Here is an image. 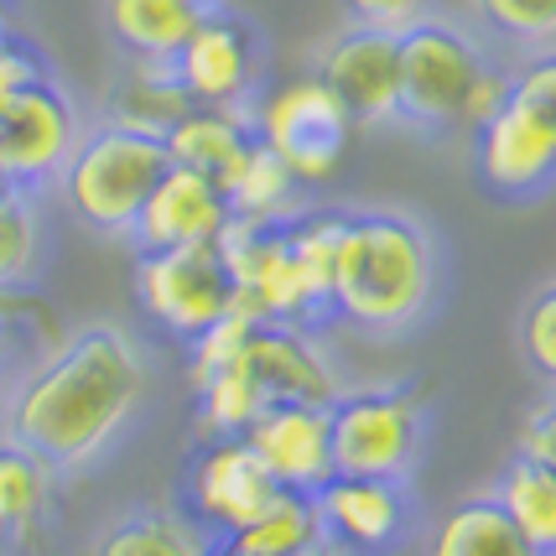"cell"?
Segmentation results:
<instances>
[{"instance_id":"e0dca14e","label":"cell","mask_w":556,"mask_h":556,"mask_svg":"<svg viewBox=\"0 0 556 556\" xmlns=\"http://www.w3.org/2000/svg\"><path fill=\"white\" fill-rule=\"evenodd\" d=\"M188 110H193V99L177 84L172 63H146V58H130L125 73L99 99V121L104 125H121V130H136V136H156V141H167V130Z\"/></svg>"},{"instance_id":"603a6c76","label":"cell","mask_w":556,"mask_h":556,"mask_svg":"<svg viewBox=\"0 0 556 556\" xmlns=\"http://www.w3.org/2000/svg\"><path fill=\"white\" fill-rule=\"evenodd\" d=\"M427 556H535V552L526 546V535L515 531V520L500 509L494 494H473V500H458L437 520Z\"/></svg>"},{"instance_id":"277c9868","label":"cell","mask_w":556,"mask_h":556,"mask_svg":"<svg viewBox=\"0 0 556 556\" xmlns=\"http://www.w3.org/2000/svg\"><path fill=\"white\" fill-rule=\"evenodd\" d=\"M333 427V468L364 479H401L421 458L427 437V386L395 380V386H349L328 406Z\"/></svg>"},{"instance_id":"f35d334b","label":"cell","mask_w":556,"mask_h":556,"mask_svg":"<svg viewBox=\"0 0 556 556\" xmlns=\"http://www.w3.org/2000/svg\"><path fill=\"white\" fill-rule=\"evenodd\" d=\"M5 188H11V182H5V177H0V193H5Z\"/></svg>"},{"instance_id":"8fae6325","label":"cell","mask_w":556,"mask_h":556,"mask_svg":"<svg viewBox=\"0 0 556 556\" xmlns=\"http://www.w3.org/2000/svg\"><path fill=\"white\" fill-rule=\"evenodd\" d=\"M317 78L343 99L354 125L401 121V37L349 22L317 52Z\"/></svg>"},{"instance_id":"3957f363","label":"cell","mask_w":556,"mask_h":556,"mask_svg":"<svg viewBox=\"0 0 556 556\" xmlns=\"http://www.w3.org/2000/svg\"><path fill=\"white\" fill-rule=\"evenodd\" d=\"M167 167V141L94 121L84 125L58 188L78 224H89L94 235H110V240H130V224L141 214L146 193L156 188V177Z\"/></svg>"},{"instance_id":"74e56055","label":"cell","mask_w":556,"mask_h":556,"mask_svg":"<svg viewBox=\"0 0 556 556\" xmlns=\"http://www.w3.org/2000/svg\"><path fill=\"white\" fill-rule=\"evenodd\" d=\"M5 386H11V375H5V369H0V395H5Z\"/></svg>"},{"instance_id":"83f0119b","label":"cell","mask_w":556,"mask_h":556,"mask_svg":"<svg viewBox=\"0 0 556 556\" xmlns=\"http://www.w3.org/2000/svg\"><path fill=\"white\" fill-rule=\"evenodd\" d=\"M42 270V208L37 193H0V287H31Z\"/></svg>"},{"instance_id":"5bb4252c","label":"cell","mask_w":556,"mask_h":556,"mask_svg":"<svg viewBox=\"0 0 556 556\" xmlns=\"http://www.w3.org/2000/svg\"><path fill=\"white\" fill-rule=\"evenodd\" d=\"M240 364L255 375V386L266 390V401L333 406L349 390L333 354L317 339V328H302V323H255L250 339L240 343Z\"/></svg>"},{"instance_id":"cb8c5ba5","label":"cell","mask_w":556,"mask_h":556,"mask_svg":"<svg viewBox=\"0 0 556 556\" xmlns=\"http://www.w3.org/2000/svg\"><path fill=\"white\" fill-rule=\"evenodd\" d=\"M63 333H68L63 313L37 287H0V369L11 380L52 354Z\"/></svg>"},{"instance_id":"484cf974","label":"cell","mask_w":556,"mask_h":556,"mask_svg":"<svg viewBox=\"0 0 556 556\" xmlns=\"http://www.w3.org/2000/svg\"><path fill=\"white\" fill-rule=\"evenodd\" d=\"M224 546H235L240 556H296L313 552V546H328V541H323V520H317L313 494L281 489L244 531L224 535Z\"/></svg>"},{"instance_id":"ba28073f","label":"cell","mask_w":556,"mask_h":556,"mask_svg":"<svg viewBox=\"0 0 556 556\" xmlns=\"http://www.w3.org/2000/svg\"><path fill=\"white\" fill-rule=\"evenodd\" d=\"M84 136V115L58 78H37L0 104V177L11 188H48L63 177L73 146Z\"/></svg>"},{"instance_id":"1f68e13d","label":"cell","mask_w":556,"mask_h":556,"mask_svg":"<svg viewBox=\"0 0 556 556\" xmlns=\"http://www.w3.org/2000/svg\"><path fill=\"white\" fill-rule=\"evenodd\" d=\"M509 99H520L556 130V48H535L526 63L509 68Z\"/></svg>"},{"instance_id":"30bf717a","label":"cell","mask_w":556,"mask_h":556,"mask_svg":"<svg viewBox=\"0 0 556 556\" xmlns=\"http://www.w3.org/2000/svg\"><path fill=\"white\" fill-rule=\"evenodd\" d=\"M172 73L193 104L250 110V99L261 94V37L244 16L214 5L203 26L182 42V52L172 58Z\"/></svg>"},{"instance_id":"7402d4cb","label":"cell","mask_w":556,"mask_h":556,"mask_svg":"<svg viewBox=\"0 0 556 556\" xmlns=\"http://www.w3.org/2000/svg\"><path fill=\"white\" fill-rule=\"evenodd\" d=\"M250 141H255L250 110H208V104H193V110L167 130V156L177 167H193L218 182V177L229 172V162H235Z\"/></svg>"},{"instance_id":"7c38bea8","label":"cell","mask_w":556,"mask_h":556,"mask_svg":"<svg viewBox=\"0 0 556 556\" xmlns=\"http://www.w3.org/2000/svg\"><path fill=\"white\" fill-rule=\"evenodd\" d=\"M473 172L494 198L526 203L556 188V130L520 99L473 130Z\"/></svg>"},{"instance_id":"2e32d148","label":"cell","mask_w":556,"mask_h":556,"mask_svg":"<svg viewBox=\"0 0 556 556\" xmlns=\"http://www.w3.org/2000/svg\"><path fill=\"white\" fill-rule=\"evenodd\" d=\"M224 224H229V203H224L214 177L172 162V167L156 177V188L146 193L141 214L130 224V244H136V250L214 244Z\"/></svg>"},{"instance_id":"4dcf8cb0","label":"cell","mask_w":556,"mask_h":556,"mask_svg":"<svg viewBox=\"0 0 556 556\" xmlns=\"http://www.w3.org/2000/svg\"><path fill=\"white\" fill-rule=\"evenodd\" d=\"M250 328H255V317H244L240 307H229L214 328H203V333L188 343V380H203V375L224 369V364L240 354V343L250 339Z\"/></svg>"},{"instance_id":"f1b7e54d","label":"cell","mask_w":556,"mask_h":556,"mask_svg":"<svg viewBox=\"0 0 556 556\" xmlns=\"http://www.w3.org/2000/svg\"><path fill=\"white\" fill-rule=\"evenodd\" d=\"M473 11L515 48H556V0H473Z\"/></svg>"},{"instance_id":"5b68a950","label":"cell","mask_w":556,"mask_h":556,"mask_svg":"<svg viewBox=\"0 0 556 556\" xmlns=\"http://www.w3.org/2000/svg\"><path fill=\"white\" fill-rule=\"evenodd\" d=\"M250 130L287 162L296 188H323L328 177H339L343 156H349L354 115L317 73H302L250 99Z\"/></svg>"},{"instance_id":"ffe728a7","label":"cell","mask_w":556,"mask_h":556,"mask_svg":"<svg viewBox=\"0 0 556 556\" xmlns=\"http://www.w3.org/2000/svg\"><path fill=\"white\" fill-rule=\"evenodd\" d=\"M52 473L37 453L0 432V541L5 546H31L48 531L52 515Z\"/></svg>"},{"instance_id":"4fadbf2b","label":"cell","mask_w":556,"mask_h":556,"mask_svg":"<svg viewBox=\"0 0 556 556\" xmlns=\"http://www.w3.org/2000/svg\"><path fill=\"white\" fill-rule=\"evenodd\" d=\"M323 541L349 556H386L412 531V500L401 479H364V473H333L313 494Z\"/></svg>"},{"instance_id":"836d02e7","label":"cell","mask_w":556,"mask_h":556,"mask_svg":"<svg viewBox=\"0 0 556 556\" xmlns=\"http://www.w3.org/2000/svg\"><path fill=\"white\" fill-rule=\"evenodd\" d=\"M505 104H509V73L489 63V68L479 73V78H473V89H468V99H463V110H458V130H468V136H473V130H479L484 121H494V115H500Z\"/></svg>"},{"instance_id":"d4e9b609","label":"cell","mask_w":556,"mask_h":556,"mask_svg":"<svg viewBox=\"0 0 556 556\" xmlns=\"http://www.w3.org/2000/svg\"><path fill=\"white\" fill-rule=\"evenodd\" d=\"M494 500L515 520V531L526 535L535 556H556V473L546 463L515 453L494 484Z\"/></svg>"},{"instance_id":"d6986e66","label":"cell","mask_w":556,"mask_h":556,"mask_svg":"<svg viewBox=\"0 0 556 556\" xmlns=\"http://www.w3.org/2000/svg\"><path fill=\"white\" fill-rule=\"evenodd\" d=\"M214 552L218 535L203 531L188 509L141 505L121 515V520H110L89 556H214Z\"/></svg>"},{"instance_id":"e575fe53","label":"cell","mask_w":556,"mask_h":556,"mask_svg":"<svg viewBox=\"0 0 556 556\" xmlns=\"http://www.w3.org/2000/svg\"><path fill=\"white\" fill-rule=\"evenodd\" d=\"M343 11H349V22L380 26V31H395V37H401L412 22L432 16V0H343Z\"/></svg>"},{"instance_id":"52a82bcc","label":"cell","mask_w":556,"mask_h":556,"mask_svg":"<svg viewBox=\"0 0 556 556\" xmlns=\"http://www.w3.org/2000/svg\"><path fill=\"white\" fill-rule=\"evenodd\" d=\"M136 307L151 328L193 343L203 328H214L235 307V281L214 244L136 250Z\"/></svg>"},{"instance_id":"9a60e30c","label":"cell","mask_w":556,"mask_h":556,"mask_svg":"<svg viewBox=\"0 0 556 556\" xmlns=\"http://www.w3.org/2000/svg\"><path fill=\"white\" fill-rule=\"evenodd\" d=\"M244 442L261 453L270 479L296 494H317L339 468H333V427L328 406L313 401H270L266 412L250 421Z\"/></svg>"},{"instance_id":"9c48e42d","label":"cell","mask_w":556,"mask_h":556,"mask_svg":"<svg viewBox=\"0 0 556 556\" xmlns=\"http://www.w3.org/2000/svg\"><path fill=\"white\" fill-rule=\"evenodd\" d=\"M182 494H188V515L224 541L244 531L281 494V484L270 479V468L244 437H198L182 473Z\"/></svg>"},{"instance_id":"8992f818","label":"cell","mask_w":556,"mask_h":556,"mask_svg":"<svg viewBox=\"0 0 556 556\" xmlns=\"http://www.w3.org/2000/svg\"><path fill=\"white\" fill-rule=\"evenodd\" d=\"M489 68V52L458 22L421 16L401 31V121L416 130H458V110L473 78Z\"/></svg>"},{"instance_id":"ac0fdd59","label":"cell","mask_w":556,"mask_h":556,"mask_svg":"<svg viewBox=\"0 0 556 556\" xmlns=\"http://www.w3.org/2000/svg\"><path fill=\"white\" fill-rule=\"evenodd\" d=\"M218 0H104V26L125 58L172 63Z\"/></svg>"},{"instance_id":"f546056e","label":"cell","mask_w":556,"mask_h":556,"mask_svg":"<svg viewBox=\"0 0 556 556\" xmlns=\"http://www.w3.org/2000/svg\"><path fill=\"white\" fill-rule=\"evenodd\" d=\"M520 354L556 390V281L535 291L520 313Z\"/></svg>"},{"instance_id":"d590c367","label":"cell","mask_w":556,"mask_h":556,"mask_svg":"<svg viewBox=\"0 0 556 556\" xmlns=\"http://www.w3.org/2000/svg\"><path fill=\"white\" fill-rule=\"evenodd\" d=\"M515 453H526V458L546 463L556 473V395H546L541 406H535L526 421H520V437H515Z\"/></svg>"},{"instance_id":"d6a6232c","label":"cell","mask_w":556,"mask_h":556,"mask_svg":"<svg viewBox=\"0 0 556 556\" xmlns=\"http://www.w3.org/2000/svg\"><path fill=\"white\" fill-rule=\"evenodd\" d=\"M37 78H48V58L37 42H26L22 31H0V104L11 94H22L26 84H37Z\"/></svg>"},{"instance_id":"44dd1931","label":"cell","mask_w":556,"mask_h":556,"mask_svg":"<svg viewBox=\"0 0 556 556\" xmlns=\"http://www.w3.org/2000/svg\"><path fill=\"white\" fill-rule=\"evenodd\" d=\"M218 193L229 203V218H250V224H281L296 208V177L287 172V162L270 146L250 141L229 162V172L218 177Z\"/></svg>"},{"instance_id":"6da1fadb","label":"cell","mask_w":556,"mask_h":556,"mask_svg":"<svg viewBox=\"0 0 556 556\" xmlns=\"http://www.w3.org/2000/svg\"><path fill=\"white\" fill-rule=\"evenodd\" d=\"M151 395V354L121 323L68 328L63 343L22 369L0 395V432L48 463L84 473L99 463Z\"/></svg>"},{"instance_id":"8d00e7d4","label":"cell","mask_w":556,"mask_h":556,"mask_svg":"<svg viewBox=\"0 0 556 556\" xmlns=\"http://www.w3.org/2000/svg\"><path fill=\"white\" fill-rule=\"evenodd\" d=\"M214 556H240L235 552V546H224V541H218V552ZM296 556H333V546H313V552H296Z\"/></svg>"},{"instance_id":"7a4b0ae2","label":"cell","mask_w":556,"mask_h":556,"mask_svg":"<svg viewBox=\"0 0 556 556\" xmlns=\"http://www.w3.org/2000/svg\"><path fill=\"white\" fill-rule=\"evenodd\" d=\"M437 276H442L437 240L416 214H401V208L343 214L328 317L375 339L412 333L432 313Z\"/></svg>"},{"instance_id":"4316f807","label":"cell","mask_w":556,"mask_h":556,"mask_svg":"<svg viewBox=\"0 0 556 556\" xmlns=\"http://www.w3.org/2000/svg\"><path fill=\"white\" fill-rule=\"evenodd\" d=\"M266 390L255 386V375L240 364V354L214 369V375H203L193 380V432L198 437H244L250 432V421L266 412Z\"/></svg>"},{"instance_id":"ab89813d","label":"cell","mask_w":556,"mask_h":556,"mask_svg":"<svg viewBox=\"0 0 556 556\" xmlns=\"http://www.w3.org/2000/svg\"><path fill=\"white\" fill-rule=\"evenodd\" d=\"M0 31H5V11H0Z\"/></svg>"}]
</instances>
